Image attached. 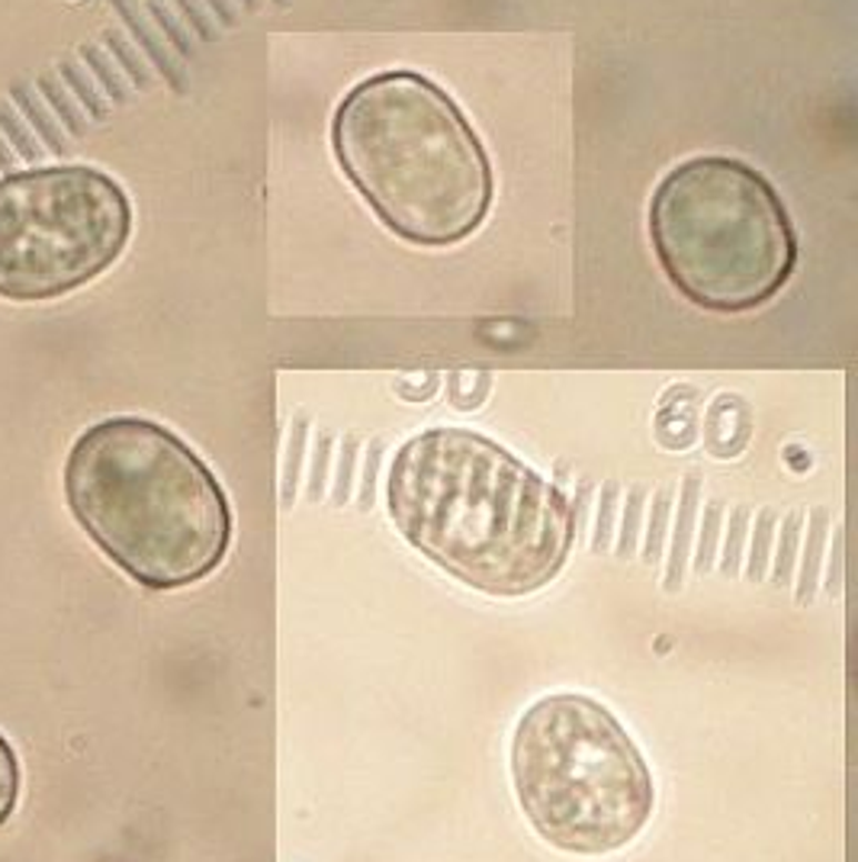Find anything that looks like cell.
<instances>
[{"label":"cell","mask_w":858,"mask_h":862,"mask_svg":"<svg viewBox=\"0 0 858 862\" xmlns=\"http://www.w3.org/2000/svg\"><path fill=\"white\" fill-rule=\"evenodd\" d=\"M13 168H17V154L10 152V146H7V139H3V136H0V171H3V174H10V171H13Z\"/></svg>","instance_id":"cell-14"},{"label":"cell","mask_w":858,"mask_h":862,"mask_svg":"<svg viewBox=\"0 0 858 862\" xmlns=\"http://www.w3.org/2000/svg\"><path fill=\"white\" fill-rule=\"evenodd\" d=\"M103 42H107V49L117 56V62L123 64L125 74H129V81H132V88H149L152 84V74H149V68L145 62L132 52V42L125 39L120 30H107L103 32Z\"/></svg>","instance_id":"cell-13"},{"label":"cell","mask_w":858,"mask_h":862,"mask_svg":"<svg viewBox=\"0 0 858 862\" xmlns=\"http://www.w3.org/2000/svg\"><path fill=\"white\" fill-rule=\"evenodd\" d=\"M341 171L405 242L444 248L480 229L492 168L457 103L415 71H383L347 93L332 120Z\"/></svg>","instance_id":"cell-3"},{"label":"cell","mask_w":858,"mask_h":862,"mask_svg":"<svg viewBox=\"0 0 858 862\" xmlns=\"http://www.w3.org/2000/svg\"><path fill=\"white\" fill-rule=\"evenodd\" d=\"M64 495L93 544L158 592L210 577L232 541L213 470L149 419L120 415L84 431L64 463Z\"/></svg>","instance_id":"cell-2"},{"label":"cell","mask_w":858,"mask_h":862,"mask_svg":"<svg viewBox=\"0 0 858 862\" xmlns=\"http://www.w3.org/2000/svg\"><path fill=\"white\" fill-rule=\"evenodd\" d=\"M10 97L17 100V107H20V113L27 117V123H32V129L39 132V142L49 149L52 154H64V136L62 129L55 126V120L42 110V103H39V97L32 93L30 84H13V91Z\"/></svg>","instance_id":"cell-7"},{"label":"cell","mask_w":858,"mask_h":862,"mask_svg":"<svg viewBox=\"0 0 858 862\" xmlns=\"http://www.w3.org/2000/svg\"><path fill=\"white\" fill-rule=\"evenodd\" d=\"M81 59L88 62L97 84L103 88V97H110L113 103H125L129 100V84L120 78V71L113 68V62L100 52V46H81Z\"/></svg>","instance_id":"cell-11"},{"label":"cell","mask_w":858,"mask_h":862,"mask_svg":"<svg viewBox=\"0 0 858 862\" xmlns=\"http://www.w3.org/2000/svg\"><path fill=\"white\" fill-rule=\"evenodd\" d=\"M0 129L7 132V139H10V146L17 149V158L20 161H39L42 158V142L32 136L30 129L23 126V117L10 107V103H0Z\"/></svg>","instance_id":"cell-12"},{"label":"cell","mask_w":858,"mask_h":862,"mask_svg":"<svg viewBox=\"0 0 858 862\" xmlns=\"http://www.w3.org/2000/svg\"><path fill=\"white\" fill-rule=\"evenodd\" d=\"M512 782L524 818L551 846L605 856L653 818L644 753L602 702L556 692L524 711L512 738Z\"/></svg>","instance_id":"cell-5"},{"label":"cell","mask_w":858,"mask_h":862,"mask_svg":"<svg viewBox=\"0 0 858 862\" xmlns=\"http://www.w3.org/2000/svg\"><path fill=\"white\" fill-rule=\"evenodd\" d=\"M386 505L418 554L489 595L544 589L573 548L563 493L470 429L408 438L390 467Z\"/></svg>","instance_id":"cell-1"},{"label":"cell","mask_w":858,"mask_h":862,"mask_svg":"<svg viewBox=\"0 0 858 862\" xmlns=\"http://www.w3.org/2000/svg\"><path fill=\"white\" fill-rule=\"evenodd\" d=\"M36 88L42 91L46 103L55 110V120H59L71 136H84V132H88V117H84V113H81V107L68 97V91L59 84V78L42 74V78L36 81Z\"/></svg>","instance_id":"cell-8"},{"label":"cell","mask_w":858,"mask_h":862,"mask_svg":"<svg viewBox=\"0 0 858 862\" xmlns=\"http://www.w3.org/2000/svg\"><path fill=\"white\" fill-rule=\"evenodd\" d=\"M132 235V207L110 174L84 164L0 178V297L42 303L100 278Z\"/></svg>","instance_id":"cell-6"},{"label":"cell","mask_w":858,"mask_h":862,"mask_svg":"<svg viewBox=\"0 0 858 862\" xmlns=\"http://www.w3.org/2000/svg\"><path fill=\"white\" fill-rule=\"evenodd\" d=\"M17 799H20V763L10 740L0 734V828L10 821Z\"/></svg>","instance_id":"cell-10"},{"label":"cell","mask_w":858,"mask_h":862,"mask_svg":"<svg viewBox=\"0 0 858 862\" xmlns=\"http://www.w3.org/2000/svg\"><path fill=\"white\" fill-rule=\"evenodd\" d=\"M649 239L675 290L714 312L763 307L797 264L781 197L756 168L724 154L692 158L659 181Z\"/></svg>","instance_id":"cell-4"},{"label":"cell","mask_w":858,"mask_h":862,"mask_svg":"<svg viewBox=\"0 0 858 862\" xmlns=\"http://www.w3.org/2000/svg\"><path fill=\"white\" fill-rule=\"evenodd\" d=\"M59 74H62L64 88L71 93H78L81 107L88 110V120H103V117L110 113V103H107V100L100 97V91L84 78V68L74 62V59H64V62L59 64Z\"/></svg>","instance_id":"cell-9"}]
</instances>
